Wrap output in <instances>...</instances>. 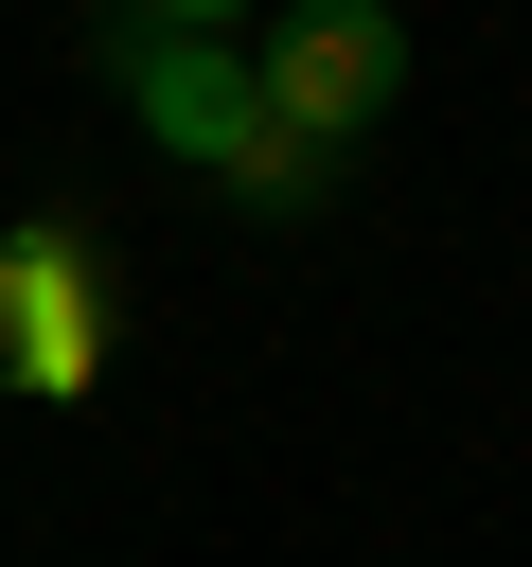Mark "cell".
<instances>
[{"mask_svg": "<svg viewBox=\"0 0 532 567\" xmlns=\"http://www.w3.org/2000/svg\"><path fill=\"white\" fill-rule=\"evenodd\" d=\"M106 372V248L89 230H0V390H89Z\"/></svg>", "mask_w": 532, "mask_h": 567, "instance_id": "cell-3", "label": "cell"}, {"mask_svg": "<svg viewBox=\"0 0 532 567\" xmlns=\"http://www.w3.org/2000/svg\"><path fill=\"white\" fill-rule=\"evenodd\" d=\"M231 53H248V89H266V124H284L301 159H355V142L408 106V18H390V0H284V18H248Z\"/></svg>", "mask_w": 532, "mask_h": 567, "instance_id": "cell-2", "label": "cell"}, {"mask_svg": "<svg viewBox=\"0 0 532 567\" xmlns=\"http://www.w3.org/2000/svg\"><path fill=\"white\" fill-rule=\"evenodd\" d=\"M89 53H106V89L142 106V142H160V159L231 177L248 213H319V177H337V159H301V142L266 124V89H248V53H231L213 18H106Z\"/></svg>", "mask_w": 532, "mask_h": 567, "instance_id": "cell-1", "label": "cell"}]
</instances>
